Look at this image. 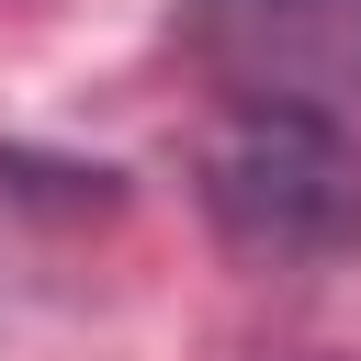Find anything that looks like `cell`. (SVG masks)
Returning a JSON list of instances; mask_svg holds the SVG:
<instances>
[{"label":"cell","instance_id":"2","mask_svg":"<svg viewBox=\"0 0 361 361\" xmlns=\"http://www.w3.org/2000/svg\"><path fill=\"white\" fill-rule=\"evenodd\" d=\"M180 56L226 102H361V0H180Z\"/></svg>","mask_w":361,"mask_h":361},{"label":"cell","instance_id":"1","mask_svg":"<svg viewBox=\"0 0 361 361\" xmlns=\"http://www.w3.org/2000/svg\"><path fill=\"white\" fill-rule=\"evenodd\" d=\"M203 214L237 259L316 271L361 248V135L305 102H226L203 135Z\"/></svg>","mask_w":361,"mask_h":361}]
</instances>
